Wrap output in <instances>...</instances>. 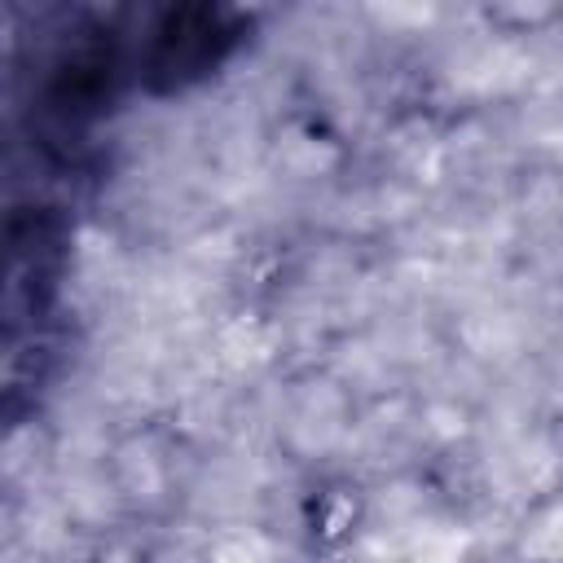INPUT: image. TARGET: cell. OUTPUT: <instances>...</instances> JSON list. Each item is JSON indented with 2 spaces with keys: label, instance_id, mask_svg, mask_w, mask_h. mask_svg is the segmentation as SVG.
<instances>
[{
  "label": "cell",
  "instance_id": "6da1fadb",
  "mask_svg": "<svg viewBox=\"0 0 563 563\" xmlns=\"http://www.w3.org/2000/svg\"><path fill=\"white\" fill-rule=\"evenodd\" d=\"M211 563H268V541L260 537H224Z\"/></svg>",
  "mask_w": 563,
  "mask_h": 563
}]
</instances>
